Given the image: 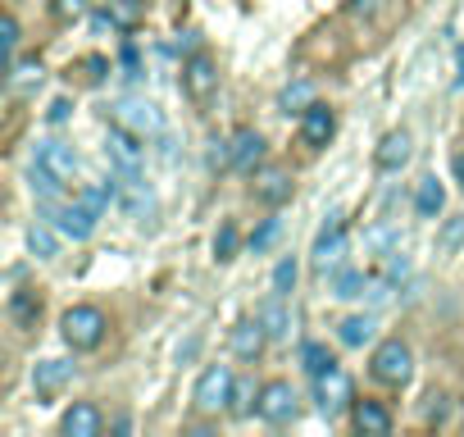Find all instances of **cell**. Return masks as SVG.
Instances as JSON below:
<instances>
[{
    "instance_id": "cell-1",
    "label": "cell",
    "mask_w": 464,
    "mask_h": 437,
    "mask_svg": "<svg viewBox=\"0 0 464 437\" xmlns=\"http://www.w3.org/2000/svg\"><path fill=\"white\" fill-rule=\"evenodd\" d=\"M105 315L96 310V306H73V310H64V319H60V337L73 346V351H96L101 342H105Z\"/></svg>"
},
{
    "instance_id": "cell-2",
    "label": "cell",
    "mask_w": 464,
    "mask_h": 437,
    "mask_svg": "<svg viewBox=\"0 0 464 437\" xmlns=\"http://www.w3.org/2000/svg\"><path fill=\"white\" fill-rule=\"evenodd\" d=\"M369 374H373V383H382V387H405L410 374H414L410 346H405L401 337L378 342V351H373V360H369Z\"/></svg>"
},
{
    "instance_id": "cell-3",
    "label": "cell",
    "mask_w": 464,
    "mask_h": 437,
    "mask_svg": "<svg viewBox=\"0 0 464 437\" xmlns=\"http://www.w3.org/2000/svg\"><path fill=\"white\" fill-rule=\"evenodd\" d=\"M110 187H114V205H119L128 218H137V224H150V218H155L160 200H155V191L146 187L141 173H114Z\"/></svg>"
},
{
    "instance_id": "cell-4",
    "label": "cell",
    "mask_w": 464,
    "mask_h": 437,
    "mask_svg": "<svg viewBox=\"0 0 464 437\" xmlns=\"http://www.w3.org/2000/svg\"><path fill=\"white\" fill-rule=\"evenodd\" d=\"M232 383H237V374H232L227 364H209V369L196 378V387H191V405H196L200 414H218V410H227V401H232Z\"/></svg>"
},
{
    "instance_id": "cell-5",
    "label": "cell",
    "mask_w": 464,
    "mask_h": 437,
    "mask_svg": "<svg viewBox=\"0 0 464 437\" xmlns=\"http://www.w3.org/2000/svg\"><path fill=\"white\" fill-rule=\"evenodd\" d=\"M314 405H319L324 419H337V414H346L355 405V387H351V374L342 364H333L328 374L314 378Z\"/></svg>"
},
{
    "instance_id": "cell-6",
    "label": "cell",
    "mask_w": 464,
    "mask_h": 437,
    "mask_svg": "<svg viewBox=\"0 0 464 437\" xmlns=\"http://www.w3.org/2000/svg\"><path fill=\"white\" fill-rule=\"evenodd\" d=\"M42 214L51 218V224L64 233V238H73V242H87L92 233H96V209H87L82 200H55V205H42Z\"/></svg>"
},
{
    "instance_id": "cell-7",
    "label": "cell",
    "mask_w": 464,
    "mask_h": 437,
    "mask_svg": "<svg viewBox=\"0 0 464 437\" xmlns=\"http://www.w3.org/2000/svg\"><path fill=\"white\" fill-rule=\"evenodd\" d=\"M110 123H119V128H128V132H137L146 141H155L164 132V114L150 101H114L110 105Z\"/></svg>"
},
{
    "instance_id": "cell-8",
    "label": "cell",
    "mask_w": 464,
    "mask_h": 437,
    "mask_svg": "<svg viewBox=\"0 0 464 437\" xmlns=\"http://www.w3.org/2000/svg\"><path fill=\"white\" fill-rule=\"evenodd\" d=\"M265 423H274V428H283V423H292L296 414H301V401H296V387L287 383V378H269L265 387H260V410H256Z\"/></svg>"
},
{
    "instance_id": "cell-9",
    "label": "cell",
    "mask_w": 464,
    "mask_h": 437,
    "mask_svg": "<svg viewBox=\"0 0 464 437\" xmlns=\"http://www.w3.org/2000/svg\"><path fill=\"white\" fill-rule=\"evenodd\" d=\"M105 160L114 164V173H141L146 164V137L110 123V137H105Z\"/></svg>"
},
{
    "instance_id": "cell-10",
    "label": "cell",
    "mask_w": 464,
    "mask_h": 437,
    "mask_svg": "<svg viewBox=\"0 0 464 437\" xmlns=\"http://www.w3.org/2000/svg\"><path fill=\"white\" fill-rule=\"evenodd\" d=\"M314 269L319 274H333V269H342V260H346V224H342V209H333L328 214V224H324V233L314 238Z\"/></svg>"
},
{
    "instance_id": "cell-11",
    "label": "cell",
    "mask_w": 464,
    "mask_h": 437,
    "mask_svg": "<svg viewBox=\"0 0 464 437\" xmlns=\"http://www.w3.org/2000/svg\"><path fill=\"white\" fill-rule=\"evenodd\" d=\"M182 92H187L191 101H209V96L218 92V64H214L205 51H196V55L182 60Z\"/></svg>"
},
{
    "instance_id": "cell-12",
    "label": "cell",
    "mask_w": 464,
    "mask_h": 437,
    "mask_svg": "<svg viewBox=\"0 0 464 437\" xmlns=\"http://www.w3.org/2000/svg\"><path fill=\"white\" fill-rule=\"evenodd\" d=\"M269 342H274V337L265 333V324H260V319H237V324H232V333H227L232 355L246 360V364H256V360L265 355V346H269Z\"/></svg>"
},
{
    "instance_id": "cell-13",
    "label": "cell",
    "mask_w": 464,
    "mask_h": 437,
    "mask_svg": "<svg viewBox=\"0 0 464 437\" xmlns=\"http://www.w3.org/2000/svg\"><path fill=\"white\" fill-rule=\"evenodd\" d=\"M333 132H337V114H333L324 101H310L305 114H301V146L324 151V146L333 141Z\"/></svg>"
},
{
    "instance_id": "cell-14",
    "label": "cell",
    "mask_w": 464,
    "mask_h": 437,
    "mask_svg": "<svg viewBox=\"0 0 464 437\" xmlns=\"http://www.w3.org/2000/svg\"><path fill=\"white\" fill-rule=\"evenodd\" d=\"M292 173L287 169H278V164H260L256 169V200L260 205H269V209H278V205H287L292 200Z\"/></svg>"
},
{
    "instance_id": "cell-15",
    "label": "cell",
    "mask_w": 464,
    "mask_h": 437,
    "mask_svg": "<svg viewBox=\"0 0 464 437\" xmlns=\"http://www.w3.org/2000/svg\"><path fill=\"white\" fill-rule=\"evenodd\" d=\"M33 164L69 182V178L78 173V151H73V146H64V141H55V137H46V141H37V151H33Z\"/></svg>"
},
{
    "instance_id": "cell-16",
    "label": "cell",
    "mask_w": 464,
    "mask_h": 437,
    "mask_svg": "<svg viewBox=\"0 0 464 437\" xmlns=\"http://www.w3.org/2000/svg\"><path fill=\"white\" fill-rule=\"evenodd\" d=\"M101 428H105V414L92 401H73L64 410V419H60V432L64 437H101Z\"/></svg>"
},
{
    "instance_id": "cell-17",
    "label": "cell",
    "mask_w": 464,
    "mask_h": 437,
    "mask_svg": "<svg viewBox=\"0 0 464 437\" xmlns=\"http://www.w3.org/2000/svg\"><path fill=\"white\" fill-rule=\"evenodd\" d=\"M265 164V137L256 128H237L232 132V169L237 173H256Z\"/></svg>"
},
{
    "instance_id": "cell-18",
    "label": "cell",
    "mask_w": 464,
    "mask_h": 437,
    "mask_svg": "<svg viewBox=\"0 0 464 437\" xmlns=\"http://www.w3.org/2000/svg\"><path fill=\"white\" fill-rule=\"evenodd\" d=\"M410 151H414L410 132H405V128H396V132H387V137L378 141V151H373V164H378L382 173H396V169H405Z\"/></svg>"
},
{
    "instance_id": "cell-19",
    "label": "cell",
    "mask_w": 464,
    "mask_h": 437,
    "mask_svg": "<svg viewBox=\"0 0 464 437\" xmlns=\"http://www.w3.org/2000/svg\"><path fill=\"white\" fill-rule=\"evenodd\" d=\"M69 378H73V364H69V360H42V364L33 369V392H37L42 401H51L55 392H64Z\"/></svg>"
},
{
    "instance_id": "cell-20",
    "label": "cell",
    "mask_w": 464,
    "mask_h": 437,
    "mask_svg": "<svg viewBox=\"0 0 464 437\" xmlns=\"http://www.w3.org/2000/svg\"><path fill=\"white\" fill-rule=\"evenodd\" d=\"M10 324H14L19 333H33V328L42 324V296H37L33 287L10 292Z\"/></svg>"
},
{
    "instance_id": "cell-21",
    "label": "cell",
    "mask_w": 464,
    "mask_h": 437,
    "mask_svg": "<svg viewBox=\"0 0 464 437\" xmlns=\"http://www.w3.org/2000/svg\"><path fill=\"white\" fill-rule=\"evenodd\" d=\"M351 423H355V432H364V437H387V432H392V414H387L378 401H355V405H351Z\"/></svg>"
},
{
    "instance_id": "cell-22",
    "label": "cell",
    "mask_w": 464,
    "mask_h": 437,
    "mask_svg": "<svg viewBox=\"0 0 464 437\" xmlns=\"http://www.w3.org/2000/svg\"><path fill=\"white\" fill-rule=\"evenodd\" d=\"M256 319L265 324V333H269L274 342H283V337L292 333V315H287V296H278V292H274V296H265V301H260V310H256Z\"/></svg>"
},
{
    "instance_id": "cell-23",
    "label": "cell",
    "mask_w": 464,
    "mask_h": 437,
    "mask_svg": "<svg viewBox=\"0 0 464 437\" xmlns=\"http://www.w3.org/2000/svg\"><path fill=\"white\" fill-rule=\"evenodd\" d=\"M256 410H260V387H256V378L246 374V378H237V383H232L227 414H232V419H251Z\"/></svg>"
},
{
    "instance_id": "cell-24",
    "label": "cell",
    "mask_w": 464,
    "mask_h": 437,
    "mask_svg": "<svg viewBox=\"0 0 464 437\" xmlns=\"http://www.w3.org/2000/svg\"><path fill=\"white\" fill-rule=\"evenodd\" d=\"M373 328H378V319H373V315H346V319L337 324V342H342V346H351V351H360V346L373 337Z\"/></svg>"
},
{
    "instance_id": "cell-25",
    "label": "cell",
    "mask_w": 464,
    "mask_h": 437,
    "mask_svg": "<svg viewBox=\"0 0 464 437\" xmlns=\"http://www.w3.org/2000/svg\"><path fill=\"white\" fill-rule=\"evenodd\" d=\"M441 205H446V187H441L432 173L419 178V191H414V209H419V218H437Z\"/></svg>"
},
{
    "instance_id": "cell-26",
    "label": "cell",
    "mask_w": 464,
    "mask_h": 437,
    "mask_svg": "<svg viewBox=\"0 0 464 437\" xmlns=\"http://www.w3.org/2000/svg\"><path fill=\"white\" fill-rule=\"evenodd\" d=\"M110 24L119 28V33H137V24L146 19V5H141V0H110Z\"/></svg>"
},
{
    "instance_id": "cell-27",
    "label": "cell",
    "mask_w": 464,
    "mask_h": 437,
    "mask_svg": "<svg viewBox=\"0 0 464 437\" xmlns=\"http://www.w3.org/2000/svg\"><path fill=\"white\" fill-rule=\"evenodd\" d=\"M19 42H24V28L14 15H5V24H0V51H5V78L19 69Z\"/></svg>"
},
{
    "instance_id": "cell-28",
    "label": "cell",
    "mask_w": 464,
    "mask_h": 437,
    "mask_svg": "<svg viewBox=\"0 0 464 437\" xmlns=\"http://www.w3.org/2000/svg\"><path fill=\"white\" fill-rule=\"evenodd\" d=\"M364 274L360 269H333V283H328V292L337 296V301H355V296H364Z\"/></svg>"
},
{
    "instance_id": "cell-29",
    "label": "cell",
    "mask_w": 464,
    "mask_h": 437,
    "mask_svg": "<svg viewBox=\"0 0 464 437\" xmlns=\"http://www.w3.org/2000/svg\"><path fill=\"white\" fill-rule=\"evenodd\" d=\"M337 360H333V351L324 346V342H305L301 346V369L310 374V378H319V374H328Z\"/></svg>"
},
{
    "instance_id": "cell-30",
    "label": "cell",
    "mask_w": 464,
    "mask_h": 437,
    "mask_svg": "<svg viewBox=\"0 0 464 437\" xmlns=\"http://www.w3.org/2000/svg\"><path fill=\"white\" fill-rule=\"evenodd\" d=\"M237 251H242V233H237V224H218V233H214V260L227 265V260H237Z\"/></svg>"
},
{
    "instance_id": "cell-31",
    "label": "cell",
    "mask_w": 464,
    "mask_h": 437,
    "mask_svg": "<svg viewBox=\"0 0 464 437\" xmlns=\"http://www.w3.org/2000/svg\"><path fill=\"white\" fill-rule=\"evenodd\" d=\"M464 247V214H450L446 224H441V233H437V251L441 256H455Z\"/></svg>"
},
{
    "instance_id": "cell-32",
    "label": "cell",
    "mask_w": 464,
    "mask_h": 437,
    "mask_svg": "<svg viewBox=\"0 0 464 437\" xmlns=\"http://www.w3.org/2000/svg\"><path fill=\"white\" fill-rule=\"evenodd\" d=\"M278 233H283V218H260V228L246 238V247H251V256H265L274 242H278Z\"/></svg>"
},
{
    "instance_id": "cell-33",
    "label": "cell",
    "mask_w": 464,
    "mask_h": 437,
    "mask_svg": "<svg viewBox=\"0 0 464 437\" xmlns=\"http://www.w3.org/2000/svg\"><path fill=\"white\" fill-rule=\"evenodd\" d=\"M28 251H33L37 260H55L60 242H55V233H51L46 224H33V228H28Z\"/></svg>"
},
{
    "instance_id": "cell-34",
    "label": "cell",
    "mask_w": 464,
    "mask_h": 437,
    "mask_svg": "<svg viewBox=\"0 0 464 437\" xmlns=\"http://www.w3.org/2000/svg\"><path fill=\"white\" fill-rule=\"evenodd\" d=\"M78 200H82L87 209H96V214H105V209L114 205V187H110V182H87V187L78 191Z\"/></svg>"
},
{
    "instance_id": "cell-35",
    "label": "cell",
    "mask_w": 464,
    "mask_h": 437,
    "mask_svg": "<svg viewBox=\"0 0 464 437\" xmlns=\"http://www.w3.org/2000/svg\"><path fill=\"white\" fill-rule=\"evenodd\" d=\"M369 251H373V256H392V251H401V228L378 224V228L369 233Z\"/></svg>"
},
{
    "instance_id": "cell-36",
    "label": "cell",
    "mask_w": 464,
    "mask_h": 437,
    "mask_svg": "<svg viewBox=\"0 0 464 437\" xmlns=\"http://www.w3.org/2000/svg\"><path fill=\"white\" fill-rule=\"evenodd\" d=\"M278 105L292 114H305V105H310V83H292V87H283V96H278Z\"/></svg>"
},
{
    "instance_id": "cell-37",
    "label": "cell",
    "mask_w": 464,
    "mask_h": 437,
    "mask_svg": "<svg viewBox=\"0 0 464 437\" xmlns=\"http://www.w3.org/2000/svg\"><path fill=\"white\" fill-rule=\"evenodd\" d=\"M296 274H301V269H296V260H292V256H287V260H278V269H274V292H278V296H292Z\"/></svg>"
},
{
    "instance_id": "cell-38",
    "label": "cell",
    "mask_w": 464,
    "mask_h": 437,
    "mask_svg": "<svg viewBox=\"0 0 464 437\" xmlns=\"http://www.w3.org/2000/svg\"><path fill=\"white\" fill-rule=\"evenodd\" d=\"M87 5H92V0H51V15L64 19V24H73V19L87 15Z\"/></svg>"
},
{
    "instance_id": "cell-39",
    "label": "cell",
    "mask_w": 464,
    "mask_h": 437,
    "mask_svg": "<svg viewBox=\"0 0 464 437\" xmlns=\"http://www.w3.org/2000/svg\"><path fill=\"white\" fill-rule=\"evenodd\" d=\"M423 419L441 428V423L450 419V396H441V392H432V396H428V410H423Z\"/></svg>"
},
{
    "instance_id": "cell-40",
    "label": "cell",
    "mask_w": 464,
    "mask_h": 437,
    "mask_svg": "<svg viewBox=\"0 0 464 437\" xmlns=\"http://www.w3.org/2000/svg\"><path fill=\"white\" fill-rule=\"evenodd\" d=\"M209 169H232V141H209Z\"/></svg>"
},
{
    "instance_id": "cell-41",
    "label": "cell",
    "mask_w": 464,
    "mask_h": 437,
    "mask_svg": "<svg viewBox=\"0 0 464 437\" xmlns=\"http://www.w3.org/2000/svg\"><path fill=\"white\" fill-rule=\"evenodd\" d=\"M155 141H160V160H164V164H178V141H173L169 132H160Z\"/></svg>"
},
{
    "instance_id": "cell-42",
    "label": "cell",
    "mask_w": 464,
    "mask_h": 437,
    "mask_svg": "<svg viewBox=\"0 0 464 437\" xmlns=\"http://www.w3.org/2000/svg\"><path fill=\"white\" fill-rule=\"evenodd\" d=\"M178 51H182V55H196V51H200V33H191V28L178 33Z\"/></svg>"
},
{
    "instance_id": "cell-43",
    "label": "cell",
    "mask_w": 464,
    "mask_h": 437,
    "mask_svg": "<svg viewBox=\"0 0 464 437\" xmlns=\"http://www.w3.org/2000/svg\"><path fill=\"white\" fill-rule=\"evenodd\" d=\"M69 110H73V105H69V101L60 96V101H51V110H46V119H51V123H64V119H69Z\"/></svg>"
},
{
    "instance_id": "cell-44",
    "label": "cell",
    "mask_w": 464,
    "mask_h": 437,
    "mask_svg": "<svg viewBox=\"0 0 464 437\" xmlns=\"http://www.w3.org/2000/svg\"><path fill=\"white\" fill-rule=\"evenodd\" d=\"M450 169H455V182H459V187H464V151H459V155H455V160H450Z\"/></svg>"
},
{
    "instance_id": "cell-45",
    "label": "cell",
    "mask_w": 464,
    "mask_h": 437,
    "mask_svg": "<svg viewBox=\"0 0 464 437\" xmlns=\"http://www.w3.org/2000/svg\"><path fill=\"white\" fill-rule=\"evenodd\" d=\"M455 87H464V46H459V60H455Z\"/></svg>"
}]
</instances>
